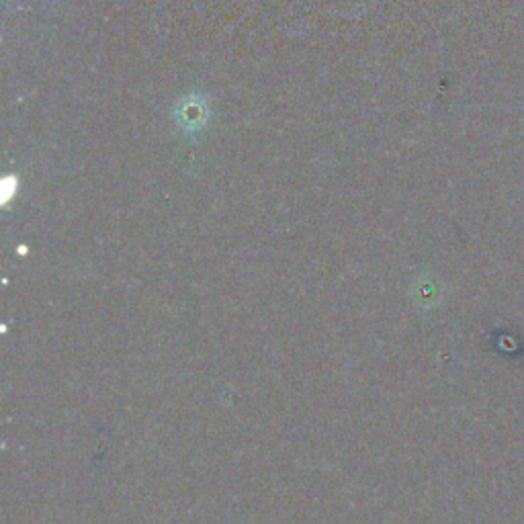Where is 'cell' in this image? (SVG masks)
Returning a JSON list of instances; mask_svg holds the SVG:
<instances>
[{
	"label": "cell",
	"mask_w": 524,
	"mask_h": 524,
	"mask_svg": "<svg viewBox=\"0 0 524 524\" xmlns=\"http://www.w3.org/2000/svg\"><path fill=\"white\" fill-rule=\"evenodd\" d=\"M174 119H177L179 127L185 131V134H197V131H201L203 125L209 119L207 101L199 95L185 97L177 105V111H174Z\"/></svg>",
	"instance_id": "1"
}]
</instances>
